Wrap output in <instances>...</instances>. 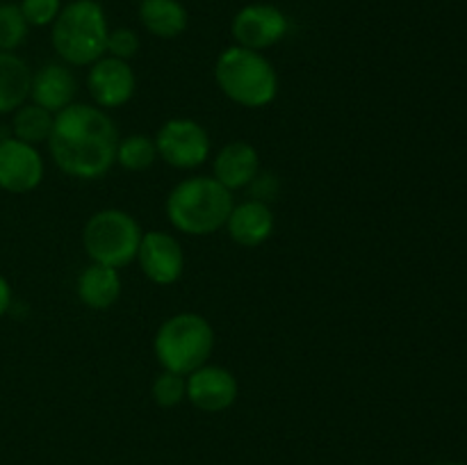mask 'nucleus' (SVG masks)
Masks as SVG:
<instances>
[{
    "mask_svg": "<svg viewBox=\"0 0 467 465\" xmlns=\"http://www.w3.org/2000/svg\"><path fill=\"white\" fill-rule=\"evenodd\" d=\"M48 146L64 173L96 181L117 162L119 130L100 108L71 103L55 117Z\"/></svg>",
    "mask_w": 467,
    "mask_h": 465,
    "instance_id": "nucleus-1",
    "label": "nucleus"
},
{
    "mask_svg": "<svg viewBox=\"0 0 467 465\" xmlns=\"http://www.w3.org/2000/svg\"><path fill=\"white\" fill-rule=\"evenodd\" d=\"M231 212V190L210 176L187 178L167 196L169 222L185 235H210L226 226Z\"/></svg>",
    "mask_w": 467,
    "mask_h": 465,
    "instance_id": "nucleus-2",
    "label": "nucleus"
},
{
    "mask_svg": "<svg viewBox=\"0 0 467 465\" xmlns=\"http://www.w3.org/2000/svg\"><path fill=\"white\" fill-rule=\"evenodd\" d=\"M108 16L96 0H73L55 18L50 41L59 57L87 67L108 53Z\"/></svg>",
    "mask_w": 467,
    "mask_h": 465,
    "instance_id": "nucleus-3",
    "label": "nucleus"
},
{
    "mask_svg": "<svg viewBox=\"0 0 467 465\" xmlns=\"http://www.w3.org/2000/svg\"><path fill=\"white\" fill-rule=\"evenodd\" d=\"M214 80L219 89L242 108H265L278 94V76L272 62L258 50L242 46H231L219 55Z\"/></svg>",
    "mask_w": 467,
    "mask_h": 465,
    "instance_id": "nucleus-4",
    "label": "nucleus"
},
{
    "mask_svg": "<svg viewBox=\"0 0 467 465\" xmlns=\"http://www.w3.org/2000/svg\"><path fill=\"white\" fill-rule=\"evenodd\" d=\"M214 349V331L205 317L196 313H181L169 317L158 328L153 351L167 372L187 377L203 367Z\"/></svg>",
    "mask_w": 467,
    "mask_h": 465,
    "instance_id": "nucleus-5",
    "label": "nucleus"
},
{
    "mask_svg": "<svg viewBox=\"0 0 467 465\" xmlns=\"http://www.w3.org/2000/svg\"><path fill=\"white\" fill-rule=\"evenodd\" d=\"M141 235L144 232L132 214L109 208L91 214L82 231V244L94 263L121 269L137 258Z\"/></svg>",
    "mask_w": 467,
    "mask_h": 465,
    "instance_id": "nucleus-6",
    "label": "nucleus"
},
{
    "mask_svg": "<svg viewBox=\"0 0 467 465\" xmlns=\"http://www.w3.org/2000/svg\"><path fill=\"white\" fill-rule=\"evenodd\" d=\"M158 155L176 169H196L208 160L210 137L194 119H169L155 135Z\"/></svg>",
    "mask_w": 467,
    "mask_h": 465,
    "instance_id": "nucleus-7",
    "label": "nucleus"
},
{
    "mask_svg": "<svg viewBox=\"0 0 467 465\" xmlns=\"http://www.w3.org/2000/svg\"><path fill=\"white\" fill-rule=\"evenodd\" d=\"M231 30L237 46L260 53V50L276 46L278 41L285 39L287 30H290V21L276 5L254 3L246 5L235 14Z\"/></svg>",
    "mask_w": 467,
    "mask_h": 465,
    "instance_id": "nucleus-8",
    "label": "nucleus"
},
{
    "mask_svg": "<svg viewBox=\"0 0 467 465\" xmlns=\"http://www.w3.org/2000/svg\"><path fill=\"white\" fill-rule=\"evenodd\" d=\"M44 178V160L36 146L16 137L0 140V190L26 194L39 187Z\"/></svg>",
    "mask_w": 467,
    "mask_h": 465,
    "instance_id": "nucleus-9",
    "label": "nucleus"
},
{
    "mask_svg": "<svg viewBox=\"0 0 467 465\" xmlns=\"http://www.w3.org/2000/svg\"><path fill=\"white\" fill-rule=\"evenodd\" d=\"M137 260L141 264V272L146 278L158 285H171L182 276L185 258H182V246L171 232L149 231L141 235Z\"/></svg>",
    "mask_w": 467,
    "mask_h": 465,
    "instance_id": "nucleus-10",
    "label": "nucleus"
},
{
    "mask_svg": "<svg viewBox=\"0 0 467 465\" xmlns=\"http://www.w3.org/2000/svg\"><path fill=\"white\" fill-rule=\"evenodd\" d=\"M135 73L126 59L100 57L91 64L87 87L96 105L105 109L121 108L135 94Z\"/></svg>",
    "mask_w": 467,
    "mask_h": 465,
    "instance_id": "nucleus-11",
    "label": "nucleus"
},
{
    "mask_svg": "<svg viewBox=\"0 0 467 465\" xmlns=\"http://www.w3.org/2000/svg\"><path fill=\"white\" fill-rule=\"evenodd\" d=\"M185 397L205 413H222L237 399V378L226 367L203 365L187 374Z\"/></svg>",
    "mask_w": 467,
    "mask_h": 465,
    "instance_id": "nucleus-12",
    "label": "nucleus"
},
{
    "mask_svg": "<svg viewBox=\"0 0 467 465\" xmlns=\"http://www.w3.org/2000/svg\"><path fill=\"white\" fill-rule=\"evenodd\" d=\"M78 85L73 73L64 64H44L39 71L32 76L30 96L32 103L53 112H62L64 108L73 103Z\"/></svg>",
    "mask_w": 467,
    "mask_h": 465,
    "instance_id": "nucleus-13",
    "label": "nucleus"
},
{
    "mask_svg": "<svg viewBox=\"0 0 467 465\" xmlns=\"http://www.w3.org/2000/svg\"><path fill=\"white\" fill-rule=\"evenodd\" d=\"M258 169V150L249 141H231L214 158V181H219L231 191L242 190L255 181Z\"/></svg>",
    "mask_w": 467,
    "mask_h": 465,
    "instance_id": "nucleus-14",
    "label": "nucleus"
},
{
    "mask_svg": "<svg viewBox=\"0 0 467 465\" xmlns=\"http://www.w3.org/2000/svg\"><path fill=\"white\" fill-rule=\"evenodd\" d=\"M228 235L233 242L242 246H258L269 240L274 231V214L267 203L263 201H246L242 205H233V212L228 214Z\"/></svg>",
    "mask_w": 467,
    "mask_h": 465,
    "instance_id": "nucleus-15",
    "label": "nucleus"
},
{
    "mask_svg": "<svg viewBox=\"0 0 467 465\" xmlns=\"http://www.w3.org/2000/svg\"><path fill=\"white\" fill-rule=\"evenodd\" d=\"M121 296V276L119 269L108 264H89L85 272L78 276V299L91 310H108L117 304Z\"/></svg>",
    "mask_w": 467,
    "mask_h": 465,
    "instance_id": "nucleus-16",
    "label": "nucleus"
},
{
    "mask_svg": "<svg viewBox=\"0 0 467 465\" xmlns=\"http://www.w3.org/2000/svg\"><path fill=\"white\" fill-rule=\"evenodd\" d=\"M32 87V71L16 53H0V114L16 112L26 105Z\"/></svg>",
    "mask_w": 467,
    "mask_h": 465,
    "instance_id": "nucleus-17",
    "label": "nucleus"
},
{
    "mask_svg": "<svg viewBox=\"0 0 467 465\" xmlns=\"http://www.w3.org/2000/svg\"><path fill=\"white\" fill-rule=\"evenodd\" d=\"M140 21L160 39H173L187 30V9L181 0H141Z\"/></svg>",
    "mask_w": 467,
    "mask_h": 465,
    "instance_id": "nucleus-18",
    "label": "nucleus"
},
{
    "mask_svg": "<svg viewBox=\"0 0 467 465\" xmlns=\"http://www.w3.org/2000/svg\"><path fill=\"white\" fill-rule=\"evenodd\" d=\"M53 121L55 117L48 109L39 108V105H21V108L14 112L12 121V132L16 140L26 141V144H44L50 140V132H53Z\"/></svg>",
    "mask_w": 467,
    "mask_h": 465,
    "instance_id": "nucleus-19",
    "label": "nucleus"
},
{
    "mask_svg": "<svg viewBox=\"0 0 467 465\" xmlns=\"http://www.w3.org/2000/svg\"><path fill=\"white\" fill-rule=\"evenodd\" d=\"M158 160L155 140L146 135H130L126 140H119L117 162L130 171H144Z\"/></svg>",
    "mask_w": 467,
    "mask_h": 465,
    "instance_id": "nucleus-20",
    "label": "nucleus"
},
{
    "mask_svg": "<svg viewBox=\"0 0 467 465\" xmlns=\"http://www.w3.org/2000/svg\"><path fill=\"white\" fill-rule=\"evenodd\" d=\"M27 27L16 3H0V53H14L26 41Z\"/></svg>",
    "mask_w": 467,
    "mask_h": 465,
    "instance_id": "nucleus-21",
    "label": "nucleus"
},
{
    "mask_svg": "<svg viewBox=\"0 0 467 465\" xmlns=\"http://www.w3.org/2000/svg\"><path fill=\"white\" fill-rule=\"evenodd\" d=\"M150 395L153 401L162 408H173V406L181 404L185 399V378L181 374H173L164 369L162 374H158L150 388Z\"/></svg>",
    "mask_w": 467,
    "mask_h": 465,
    "instance_id": "nucleus-22",
    "label": "nucleus"
},
{
    "mask_svg": "<svg viewBox=\"0 0 467 465\" xmlns=\"http://www.w3.org/2000/svg\"><path fill=\"white\" fill-rule=\"evenodd\" d=\"M27 26L44 27L55 23V18L62 12V0H21L18 3Z\"/></svg>",
    "mask_w": 467,
    "mask_h": 465,
    "instance_id": "nucleus-23",
    "label": "nucleus"
},
{
    "mask_svg": "<svg viewBox=\"0 0 467 465\" xmlns=\"http://www.w3.org/2000/svg\"><path fill=\"white\" fill-rule=\"evenodd\" d=\"M137 50H140V36L130 27H117L108 35V53L109 57L117 59H130L135 57Z\"/></svg>",
    "mask_w": 467,
    "mask_h": 465,
    "instance_id": "nucleus-24",
    "label": "nucleus"
},
{
    "mask_svg": "<svg viewBox=\"0 0 467 465\" xmlns=\"http://www.w3.org/2000/svg\"><path fill=\"white\" fill-rule=\"evenodd\" d=\"M12 305V287H9L7 278L0 276V317L9 310Z\"/></svg>",
    "mask_w": 467,
    "mask_h": 465,
    "instance_id": "nucleus-25",
    "label": "nucleus"
},
{
    "mask_svg": "<svg viewBox=\"0 0 467 465\" xmlns=\"http://www.w3.org/2000/svg\"><path fill=\"white\" fill-rule=\"evenodd\" d=\"M447 465H465V463H447Z\"/></svg>",
    "mask_w": 467,
    "mask_h": 465,
    "instance_id": "nucleus-26",
    "label": "nucleus"
}]
</instances>
